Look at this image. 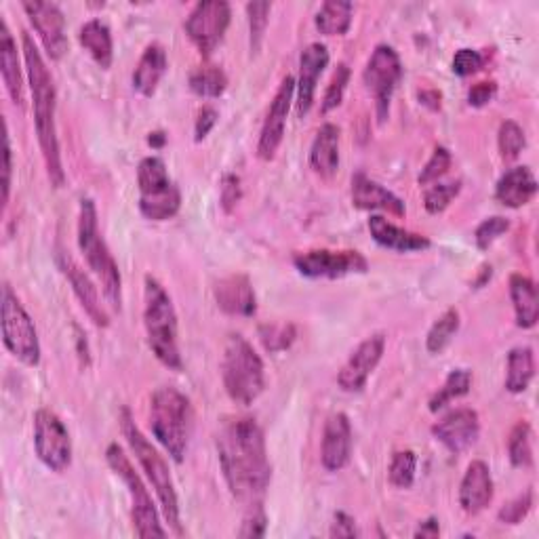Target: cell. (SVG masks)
<instances>
[{
	"label": "cell",
	"mask_w": 539,
	"mask_h": 539,
	"mask_svg": "<svg viewBox=\"0 0 539 539\" xmlns=\"http://www.w3.org/2000/svg\"><path fill=\"white\" fill-rule=\"evenodd\" d=\"M179 207H182V192L175 184L161 192L139 196V211L152 222H167V219L177 215Z\"/></svg>",
	"instance_id": "obj_33"
},
{
	"label": "cell",
	"mask_w": 539,
	"mask_h": 539,
	"mask_svg": "<svg viewBox=\"0 0 539 539\" xmlns=\"http://www.w3.org/2000/svg\"><path fill=\"white\" fill-rule=\"evenodd\" d=\"M457 329H459V312L455 308H449L443 316L436 318V323L428 331V337H426L428 352L441 354L451 344V339L457 333Z\"/></svg>",
	"instance_id": "obj_38"
},
{
	"label": "cell",
	"mask_w": 539,
	"mask_h": 539,
	"mask_svg": "<svg viewBox=\"0 0 539 539\" xmlns=\"http://www.w3.org/2000/svg\"><path fill=\"white\" fill-rule=\"evenodd\" d=\"M173 182L169 177L167 165L163 158L158 156H148L137 167V186H139V196L144 194H154L169 188Z\"/></svg>",
	"instance_id": "obj_34"
},
{
	"label": "cell",
	"mask_w": 539,
	"mask_h": 539,
	"mask_svg": "<svg viewBox=\"0 0 539 539\" xmlns=\"http://www.w3.org/2000/svg\"><path fill=\"white\" fill-rule=\"evenodd\" d=\"M352 205L363 211H388L396 217H403L407 211L401 198L365 173L352 177Z\"/></svg>",
	"instance_id": "obj_22"
},
{
	"label": "cell",
	"mask_w": 539,
	"mask_h": 539,
	"mask_svg": "<svg viewBox=\"0 0 539 539\" xmlns=\"http://www.w3.org/2000/svg\"><path fill=\"white\" fill-rule=\"evenodd\" d=\"M535 375V356L529 346L512 348L506 363V390L512 394H521L529 388Z\"/></svg>",
	"instance_id": "obj_31"
},
{
	"label": "cell",
	"mask_w": 539,
	"mask_h": 539,
	"mask_svg": "<svg viewBox=\"0 0 539 539\" xmlns=\"http://www.w3.org/2000/svg\"><path fill=\"white\" fill-rule=\"evenodd\" d=\"M78 41L85 47V51L95 59L99 68L108 70L114 59V43L112 32L102 19H89V22L78 32Z\"/></svg>",
	"instance_id": "obj_30"
},
{
	"label": "cell",
	"mask_w": 539,
	"mask_h": 539,
	"mask_svg": "<svg viewBox=\"0 0 539 539\" xmlns=\"http://www.w3.org/2000/svg\"><path fill=\"white\" fill-rule=\"evenodd\" d=\"M5 150H3V205L7 207L9 203V192H11V142H9V131L5 129Z\"/></svg>",
	"instance_id": "obj_54"
},
{
	"label": "cell",
	"mask_w": 539,
	"mask_h": 539,
	"mask_svg": "<svg viewBox=\"0 0 539 539\" xmlns=\"http://www.w3.org/2000/svg\"><path fill=\"white\" fill-rule=\"evenodd\" d=\"M165 142H167V135H165L163 131H154V133H150V137H148V144H150L152 148H163Z\"/></svg>",
	"instance_id": "obj_57"
},
{
	"label": "cell",
	"mask_w": 539,
	"mask_h": 539,
	"mask_svg": "<svg viewBox=\"0 0 539 539\" xmlns=\"http://www.w3.org/2000/svg\"><path fill=\"white\" fill-rule=\"evenodd\" d=\"M352 11L354 7L348 0H327L318 9L314 24L325 36H344L352 26Z\"/></svg>",
	"instance_id": "obj_32"
},
{
	"label": "cell",
	"mask_w": 539,
	"mask_h": 539,
	"mask_svg": "<svg viewBox=\"0 0 539 539\" xmlns=\"http://www.w3.org/2000/svg\"><path fill=\"white\" fill-rule=\"evenodd\" d=\"M121 428H123V434L127 438L129 447L133 449V453L137 457L139 466L144 468L148 481L152 483V487L158 495V502H161V506H163V514L167 518V523L175 529V533L182 535L184 531H182V518H179V499H177L173 476L169 472L167 462L163 459V455L150 445V441L142 434V430L135 426L131 411L127 407L121 411Z\"/></svg>",
	"instance_id": "obj_6"
},
{
	"label": "cell",
	"mask_w": 539,
	"mask_h": 539,
	"mask_svg": "<svg viewBox=\"0 0 539 539\" xmlns=\"http://www.w3.org/2000/svg\"><path fill=\"white\" fill-rule=\"evenodd\" d=\"M293 95H295V78L285 76L281 87H278L272 99V106L268 110V116L262 127V135H259V142H257V156L262 158V161H272L278 148H281L283 144Z\"/></svg>",
	"instance_id": "obj_15"
},
{
	"label": "cell",
	"mask_w": 539,
	"mask_h": 539,
	"mask_svg": "<svg viewBox=\"0 0 539 539\" xmlns=\"http://www.w3.org/2000/svg\"><path fill=\"white\" fill-rule=\"evenodd\" d=\"M510 297L514 306L516 325L521 329H533L539 318V299H537L535 283L525 274H512Z\"/></svg>",
	"instance_id": "obj_29"
},
{
	"label": "cell",
	"mask_w": 539,
	"mask_h": 539,
	"mask_svg": "<svg viewBox=\"0 0 539 539\" xmlns=\"http://www.w3.org/2000/svg\"><path fill=\"white\" fill-rule=\"evenodd\" d=\"M510 228V222L506 217L502 215H493V217H487L485 222L478 224L476 232H474V241H476V247L481 251H487L499 236L506 234Z\"/></svg>",
	"instance_id": "obj_45"
},
{
	"label": "cell",
	"mask_w": 539,
	"mask_h": 539,
	"mask_svg": "<svg viewBox=\"0 0 539 539\" xmlns=\"http://www.w3.org/2000/svg\"><path fill=\"white\" fill-rule=\"evenodd\" d=\"M55 257H57L59 270H62L64 276L68 278V283L72 285L74 295L78 297V302L83 304V308L89 314L91 321L97 327H108L110 325V316H108L106 308L102 306V302H99L97 289L91 283V278L87 276V272L81 266H78L74 262V257L68 251H64V249H57V255Z\"/></svg>",
	"instance_id": "obj_18"
},
{
	"label": "cell",
	"mask_w": 539,
	"mask_h": 539,
	"mask_svg": "<svg viewBox=\"0 0 539 539\" xmlns=\"http://www.w3.org/2000/svg\"><path fill=\"white\" fill-rule=\"evenodd\" d=\"M419 102H422L424 106H430L432 110H438V108H441V93H438V91H422V93H419Z\"/></svg>",
	"instance_id": "obj_56"
},
{
	"label": "cell",
	"mask_w": 539,
	"mask_h": 539,
	"mask_svg": "<svg viewBox=\"0 0 539 539\" xmlns=\"http://www.w3.org/2000/svg\"><path fill=\"white\" fill-rule=\"evenodd\" d=\"M165 72H167V53L161 45L152 43L146 47L142 57H139V64L133 72V87L144 97H152Z\"/></svg>",
	"instance_id": "obj_28"
},
{
	"label": "cell",
	"mask_w": 539,
	"mask_h": 539,
	"mask_svg": "<svg viewBox=\"0 0 539 539\" xmlns=\"http://www.w3.org/2000/svg\"><path fill=\"white\" fill-rule=\"evenodd\" d=\"M144 325L148 344L158 361L171 371H182V354L177 344V314L171 295L152 276H146L144 287Z\"/></svg>",
	"instance_id": "obj_4"
},
{
	"label": "cell",
	"mask_w": 539,
	"mask_h": 539,
	"mask_svg": "<svg viewBox=\"0 0 539 539\" xmlns=\"http://www.w3.org/2000/svg\"><path fill=\"white\" fill-rule=\"evenodd\" d=\"M329 535L331 537H356L358 531L354 525V518L348 516L346 512H335Z\"/></svg>",
	"instance_id": "obj_53"
},
{
	"label": "cell",
	"mask_w": 539,
	"mask_h": 539,
	"mask_svg": "<svg viewBox=\"0 0 539 539\" xmlns=\"http://www.w3.org/2000/svg\"><path fill=\"white\" fill-rule=\"evenodd\" d=\"M537 194V179L529 167L508 169L495 186V201L510 209H521Z\"/></svg>",
	"instance_id": "obj_24"
},
{
	"label": "cell",
	"mask_w": 539,
	"mask_h": 539,
	"mask_svg": "<svg viewBox=\"0 0 539 539\" xmlns=\"http://www.w3.org/2000/svg\"><path fill=\"white\" fill-rule=\"evenodd\" d=\"M493 499V478L491 470L481 459H476L468 468L462 478V487H459V506L464 508L466 514L483 512Z\"/></svg>",
	"instance_id": "obj_23"
},
{
	"label": "cell",
	"mask_w": 539,
	"mask_h": 539,
	"mask_svg": "<svg viewBox=\"0 0 539 539\" xmlns=\"http://www.w3.org/2000/svg\"><path fill=\"white\" fill-rule=\"evenodd\" d=\"M348 83H350V68H348V64H339L331 76V83H329L325 97H323V106H321L323 114H329L337 106H342Z\"/></svg>",
	"instance_id": "obj_42"
},
{
	"label": "cell",
	"mask_w": 539,
	"mask_h": 539,
	"mask_svg": "<svg viewBox=\"0 0 539 539\" xmlns=\"http://www.w3.org/2000/svg\"><path fill=\"white\" fill-rule=\"evenodd\" d=\"M508 455L514 468L533 466V432L527 422H518L508 438Z\"/></svg>",
	"instance_id": "obj_36"
},
{
	"label": "cell",
	"mask_w": 539,
	"mask_h": 539,
	"mask_svg": "<svg viewBox=\"0 0 539 539\" xmlns=\"http://www.w3.org/2000/svg\"><path fill=\"white\" fill-rule=\"evenodd\" d=\"M401 76L403 64L398 53L390 45H377L363 72V81L375 99V112L379 123H386V118L390 114L392 93L398 81H401Z\"/></svg>",
	"instance_id": "obj_10"
},
{
	"label": "cell",
	"mask_w": 539,
	"mask_h": 539,
	"mask_svg": "<svg viewBox=\"0 0 539 539\" xmlns=\"http://www.w3.org/2000/svg\"><path fill=\"white\" fill-rule=\"evenodd\" d=\"M329 66V49L323 43H312L299 57V78L295 83L297 93V116H306L314 104L318 78Z\"/></svg>",
	"instance_id": "obj_19"
},
{
	"label": "cell",
	"mask_w": 539,
	"mask_h": 539,
	"mask_svg": "<svg viewBox=\"0 0 539 539\" xmlns=\"http://www.w3.org/2000/svg\"><path fill=\"white\" fill-rule=\"evenodd\" d=\"M238 198H241V179H238L236 175H226L224 184H222V205H224V209L230 211L238 203Z\"/></svg>",
	"instance_id": "obj_52"
},
{
	"label": "cell",
	"mask_w": 539,
	"mask_h": 539,
	"mask_svg": "<svg viewBox=\"0 0 539 539\" xmlns=\"http://www.w3.org/2000/svg\"><path fill=\"white\" fill-rule=\"evenodd\" d=\"M230 17V5L224 0H205V3H198L190 11L186 19V34L203 57H209L215 47L224 41Z\"/></svg>",
	"instance_id": "obj_12"
},
{
	"label": "cell",
	"mask_w": 539,
	"mask_h": 539,
	"mask_svg": "<svg viewBox=\"0 0 539 539\" xmlns=\"http://www.w3.org/2000/svg\"><path fill=\"white\" fill-rule=\"evenodd\" d=\"M228 87V76L219 66H201L190 74V89L198 97L215 99L224 95Z\"/></svg>",
	"instance_id": "obj_35"
},
{
	"label": "cell",
	"mask_w": 539,
	"mask_h": 539,
	"mask_svg": "<svg viewBox=\"0 0 539 539\" xmlns=\"http://www.w3.org/2000/svg\"><path fill=\"white\" fill-rule=\"evenodd\" d=\"M531 508H533V491L527 489L525 493L514 497L512 502H508L502 510H499L497 518L499 523L504 525H518L531 512Z\"/></svg>",
	"instance_id": "obj_47"
},
{
	"label": "cell",
	"mask_w": 539,
	"mask_h": 539,
	"mask_svg": "<svg viewBox=\"0 0 539 539\" xmlns=\"http://www.w3.org/2000/svg\"><path fill=\"white\" fill-rule=\"evenodd\" d=\"M22 7L49 57L62 59L68 51L66 19L62 9L55 3H45V0H32V3H24Z\"/></svg>",
	"instance_id": "obj_14"
},
{
	"label": "cell",
	"mask_w": 539,
	"mask_h": 539,
	"mask_svg": "<svg viewBox=\"0 0 539 539\" xmlns=\"http://www.w3.org/2000/svg\"><path fill=\"white\" fill-rule=\"evenodd\" d=\"M106 459H108V466L112 468V472L121 478L129 491L131 521H133L135 533L144 539L167 537V531L161 525V518H158V510L152 502V497H150L146 485L142 483V478H139V474L135 472L133 464L129 462V457L123 451V447H118V443L108 445Z\"/></svg>",
	"instance_id": "obj_8"
},
{
	"label": "cell",
	"mask_w": 539,
	"mask_h": 539,
	"mask_svg": "<svg viewBox=\"0 0 539 539\" xmlns=\"http://www.w3.org/2000/svg\"><path fill=\"white\" fill-rule=\"evenodd\" d=\"M213 295L219 310L230 316L249 318L257 310V297L249 276L245 274H230L222 278V281H217Z\"/></svg>",
	"instance_id": "obj_21"
},
{
	"label": "cell",
	"mask_w": 539,
	"mask_h": 539,
	"mask_svg": "<svg viewBox=\"0 0 539 539\" xmlns=\"http://www.w3.org/2000/svg\"><path fill=\"white\" fill-rule=\"evenodd\" d=\"M217 110L213 106H203L201 110H198V116H196V125H194V139L196 142H203V139L211 133V129L217 125Z\"/></svg>",
	"instance_id": "obj_50"
},
{
	"label": "cell",
	"mask_w": 539,
	"mask_h": 539,
	"mask_svg": "<svg viewBox=\"0 0 539 539\" xmlns=\"http://www.w3.org/2000/svg\"><path fill=\"white\" fill-rule=\"evenodd\" d=\"M34 449L38 459L53 472H64L72 464L68 428L49 409H38L34 413Z\"/></svg>",
	"instance_id": "obj_11"
},
{
	"label": "cell",
	"mask_w": 539,
	"mask_h": 539,
	"mask_svg": "<svg viewBox=\"0 0 539 539\" xmlns=\"http://www.w3.org/2000/svg\"><path fill=\"white\" fill-rule=\"evenodd\" d=\"M270 3H249L247 5V15H249V32H251V51L257 53L262 47L268 17H270Z\"/></svg>",
	"instance_id": "obj_44"
},
{
	"label": "cell",
	"mask_w": 539,
	"mask_h": 539,
	"mask_svg": "<svg viewBox=\"0 0 539 539\" xmlns=\"http://www.w3.org/2000/svg\"><path fill=\"white\" fill-rule=\"evenodd\" d=\"M266 527H268L266 512H264L262 504L255 502V504H251V510L245 516L243 527H241V531H238V535H241V537H264Z\"/></svg>",
	"instance_id": "obj_49"
},
{
	"label": "cell",
	"mask_w": 539,
	"mask_h": 539,
	"mask_svg": "<svg viewBox=\"0 0 539 539\" xmlns=\"http://www.w3.org/2000/svg\"><path fill=\"white\" fill-rule=\"evenodd\" d=\"M438 535H441V527H438L436 518H428V521H424L415 531V537H438Z\"/></svg>",
	"instance_id": "obj_55"
},
{
	"label": "cell",
	"mask_w": 539,
	"mask_h": 539,
	"mask_svg": "<svg viewBox=\"0 0 539 539\" xmlns=\"http://www.w3.org/2000/svg\"><path fill=\"white\" fill-rule=\"evenodd\" d=\"M472 386V373L468 369H455L447 375L443 388H438V392L430 398V411L436 413L438 409L447 407L453 398H459L470 392Z\"/></svg>",
	"instance_id": "obj_37"
},
{
	"label": "cell",
	"mask_w": 539,
	"mask_h": 539,
	"mask_svg": "<svg viewBox=\"0 0 539 539\" xmlns=\"http://www.w3.org/2000/svg\"><path fill=\"white\" fill-rule=\"evenodd\" d=\"M259 337L268 352H283L295 342V327L291 323L264 325L259 329Z\"/></svg>",
	"instance_id": "obj_43"
},
{
	"label": "cell",
	"mask_w": 539,
	"mask_h": 539,
	"mask_svg": "<svg viewBox=\"0 0 539 539\" xmlns=\"http://www.w3.org/2000/svg\"><path fill=\"white\" fill-rule=\"evenodd\" d=\"M78 247H81L89 268L102 283L108 304L121 312L123 308V278L114 257L102 238L97 224V209L91 198L81 201V213H78Z\"/></svg>",
	"instance_id": "obj_5"
},
{
	"label": "cell",
	"mask_w": 539,
	"mask_h": 539,
	"mask_svg": "<svg viewBox=\"0 0 539 539\" xmlns=\"http://www.w3.org/2000/svg\"><path fill=\"white\" fill-rule=\"evenodd\" d=\"M293 266L308 278H344L348 274H365L369 270V262L363 253L329 249L297 253L293 257Z\"/></svg>",
	"instance_id": "obj_13"
},
{
	"label": "cell",
	"mask_w": 539,
	"mask_h": 539,
	"mask_svg": "<svg viewBox=\"0 0 539 539\" xmlns=\"http://www.w3.org/2000/svg\"><path fill=\"white\" fill-rule=\"evenodd\" d=\"M0 70H3V81L7 85V91L15 106H24V78H22V68H19V55H17V45L11 36V30L7 22L3 19L0 22Z\"/></svg>",
	"instance_id": "obj_27"
},
{
	"label": "cell",
	"mask_w": 539,
	"mask_h": 539,
	"mask_svg": "<svg viewBox=\"0 0 539 539\" xmlns=\"http://www.w3.org/2000/svg\"><path fill=\"white\" fill-rule=\"evenodd\" d=\"M369 232L377 245L386 249L398 251V253H413V251H426L430 249V238L409 232L405 228H398L392 222H388L382 215H371L369 219Z\"/></svg>",
	"instance_id": "obj_25"
},
{
	"label": "cell",
	"mask_w": 539,
	"mask_h": 539,
	"mask_svg": "<svg viewBox=\"0 0 539 539\" xmlns=\"http://www.w3.org/2000/svg\"><path fill=\"white\" fill-rule=\"evenodd\" d=\"M497 93V85L493 81H485V83H476L470 91H468V102L474 108H483L487 104L493 102V97Z\"/></svg>",
	"instance_id": "obj_51"
},
{
	"label": "cell",
	"mask_w": 539,
	"mask_h": 539,
	"mask_svg": "<svg viewBox=\"0 0 539 539\" xmlns=\"http://www.w3.org/2000/svg\"><path fill=\"white\" fill-rule=\"evenodd\" d=\"M3 342L7 350L28 367L41 363V344L30 314L7 285L3 289Z\"/></svg>",
	"instance_id": "obj_9"
},
{
	"label": "cell",
	"mask_w": 539,
	"mask_h": 539,
	"mask_svg": "<svg viewBox=\"0 0 539 539\" xmlns=\"http://www.w3.org/2000/svg\"><path fill=\"white\" fill-rule=\"evenodd\" d=\"M194 413L190 398L173 386H163L152 394L150 401V428L158 443L175 459L184 462L190 447Z\"/></svg>",
	"instance_id": "obj_3"
},
{
	"label": "cell",
	"mask_w": 539,
	"mask_h": 539,
	"mask_svg": "<svg viewBox=\"0 0 539 539\" xmlns=\"http://www.w3.org/2000/svg\"><path fill=\"white\" fill-rule=\"evenodd\" d=\"M26 72L32 91L34 104V125L38 144H41L47 175L55 188H62L66 182V173L62 167V150H59L57 127H55V85L53 76L45 64L41 51L36 49L32 36L28 32L22 34Z\"/></svg>",
	"instance_id": "obj_2"
},
{
	"label": "cell",
	"mask_w": 539,
	"mask_h": 539,
	"mask_svg": "<svg viewBox=\"0 0 539 539\" xmlns=\"http://www.w3.org/2000/svg\"><path fill=\"white\" fill-rule=\"evenodd\" d=\"M497 146H499V154H502L504 161L514 163L527 146L525 131L521 129V125L514 123V121H504L502 125H499Z\"/></svg>",
	"instance_id": "obj_39"
},
{
	"label": "cell",
	"mask_w": 539,
	"mask_h": 539,
	"mask_svg": "<svg viewBox=\"0 0 539 539\" xmlns=\"http://www.w3.org/2000/svg\"><path fill=\"white\" fill-rule=\"evenodd\" d=\"M384 348H386L384 333H373L365 339V342L358 344L337 375L339 388L346 392H361L367 384L369 375L375 371L379 361H382Z\"/></svg>",
	"instance_id": "obj_16"
},
{
	"label": "cell",
	"mask_w": 539,
	"mask_h": 539,
	"mask_svg": "<svg viewBox=\"0 0 539 539\" xmlns=\"http://www.w3.org/2000/svg\"><path fill=\"white\" fill-rule=\"evenodd\" d=\"M339 131L337 125L325 123L318 129L310 148V167L316 175L333 177L339 167Z\"/></svg>",
	"instance_id": "obj_26"
},
{
	"label": "cell",
	"mask_w": 539,
	"mask_h": 539,
	"mask_svg": "<svg viewBox=\"0 0 539 539\" xmlns=\"http://www.w3.org/2000/svg\"><path fill=\"white\" fill-rule=\"evenodd\" d=\"M459 190H462V179H455V182H447V184H441V182L432 184V188H428L424 194L426 211L432 215L443 213L453 203V198L459 194Z\"/></svg>",
	"instance_id": "obj_41"
},
{
	"label": "cell",
	"mask_w": 539,
	"mask_h": 539,
	"mask_svg": "<svg viewBox=\"0 0 539 539\" xmlns=\"http://www.w3.org/2000/svg\"><path fill=\"white\" fill-rule=\"evenodd\" d=\"M415 470H417V457L413 451H396L392 455V462L388 468V478L390 483L398 489H409L415 481Z\"/></svg>",
	"instance_id": "obj_40"
},
{
	"label": "cell",
	"mask_w": 539,
	"mask_h": 539,
	"mask_svg": "<svg viewBox=\"0 0 539 539\" xmlns=\"http://www.w3.org/2000/svg\"><path fill=\"white\" fill-rule=\"evenodd\" d=\"M432 434L438 443H443L451 453H464L470 449L481 434V422L474 409L462 407L447 413L441 422L432 426Z\"/></svg>",
	"instance_id": "obj_17"
},
{
	"label": "cell",
	"mask_w": 539,
	"mask_h": 539,
	"mask_svg": "<svg viewBox=\"0 0 539 539\" xmlns=\"http://www.w3.org/2000/svg\"><path fill=\"white\" fill-rule=\"evenodd\" d=\"M449 169H451V152L445 146H436L430 161L426 163L422 173H419V184L422 186L436 184Z\"/></svg>",
	"instance_id": "obj_46"
},
{
	"label": "cell",
	"mask_w": 539,
	"mask_h": 539,
	"mask_svg": "<svg viewBox=\"0 0 539 539\" xmlns=\"http://www.w3.org/2000/svg\"><path fill=\"white\" fill-rule=\"evenodd\" d=\"M217 453L232 495L241 502H259L270 485L272 466L264 430L255 419H226L217 434Z\"/></svg>",
	"instance_id": "obj_1"
},
{
	"label": "cell",
	"mask_w": 539,
	"mask_h": 539,
	"mask_svg": "<svg viewBox=\"0 0 539 539\" xmlns=\"http://www.w3.org/2000/svg\"><path fill=\"white\" fill-rule=\"evenodd\" d=\"M489 278H491V266H483V272H481V278H478V281L474 283V287L476 289H481L487 281H489Z\"/></svg>",
	"instance_id": "obj_58"
},
{
	"label": "cell",
	"mask_w": 539,
	"mask_h": 539,
	"mask_svg": "<svg viewBox=\"0 0 539 539\" xmlns=\"http://www.w3.org/2000/svg\"><path fill=\"white\" fill-rule=\"evenodd\" d=\"M222 377L228 396L238 405H251L266 388L264 361L243 335H230L224 348Z\"/></svg>",
	"instance_id": "obj_7"
},
{
	"label": "cell",
	"mask_w": 539,
	"mask_h": 539,
	"mask_svg": "<svg viewBox=\"0 0 539 539\" xmlns=\"http://www.w3.org/2000/svg\"><path fill=\"white\" fill-rule=\"evenodd\" d=\"M483 66H485V55L481 51L459 49L453 57V72L462 78L476 74Z\"/></svg>",
	"instance_id": "obj_48"
},
{
	"label": "cell",
	"mask_w": 539,
	"mask_h": 539,
	"mask_svg": "<svg viewBox=\"0 0 539 539\" xmlns=\"http://www.w3.org/2000/svg\"><path fill=\"white\" fill-rule=\"evenodd\" d=\"M352 455V426L346 413H333L323 430L321 462L325 470L339 472L348 466Z\"/></svg>",
	"instance_id": "obj_20"
}]
</instances>
